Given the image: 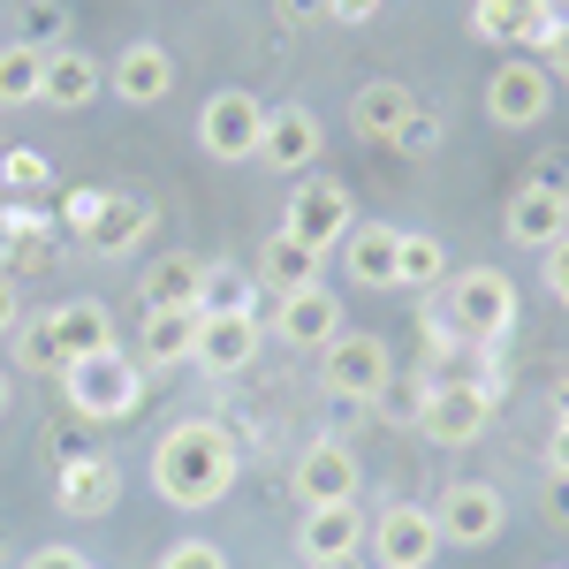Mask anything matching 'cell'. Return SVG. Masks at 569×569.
Segmentation results:
<instances>
[{
	"instance_id": "obj_30",
	"label": "cell",
	"mask_w": 569,
	"mask_h": 569,
	"mask_svg": "<svg viewBox=\"0 0 569 569\" xmlns=\"http://www.w3.org/2000/svg\"><path fill=\"white\" fill-rule=\"evenodd\" d=\"M395 152H402V160H433V152H440V114H426V107H418V114L395 130Z\"/></svg>"
},
{
	"instance_id": "obj_2",
	"label": "cell",
	"mask_w": 569,
	"mask_h": 569,
	"mask_svg": "<svg viewBox=\"0 0 569 569\" xmlns=\"http://www.w3.org/2000/svg\"><path fill=\"white\" fill-rule=\"evenodd\" d=\"M8 342H16V365H23V372H53V380H61L77 357L114 350V311L99 305V297H69V305L31 311Z\"/></svg>"
},
{
	"instance_id": "obj_39",
	"label": "cell",
	"mask_w": 569,
	"mask_h": 569,
	"mask_svg": "<svg viewBox=\"0 0 569 569\" xmlns=\"http://www.w3.org/2000/svg\"><path fill=\"white\" fill-rule=\"evenodd\" d=\"M547 517L569 525V471H547Z\"/></svg>"
},
{
	"instance_id": "obj_22",
	"label": "cell",
	"mask_w": 569,
	"mask_h": 569,
	"mask_svg": "<svg viewBox=\"0 0 569 569\" xmlns=\"http://www.w3.org/2000/svg\"><path fill=\"white\" fill-rule=\"evenodd\" d=\"M418 114V99H410V84H395V77H365V84L350 91V130L365 137V144H395V130Z\"/></svg>"
},
{
	"instance_id": "obj_5",
	"label": "cell",
	"mask_w": 569,
	"mask_h": 569,
	"mask_svg": "<svg viewBox=\"0 0 569 569\" xmlns=\"http://www.w3.org/2000/svg\"><path fill=\"white\" fill-rule=\"evenodd\" d=\"M357 228V198L350 182L335 176H297V198H289V213H281V236H297L311 259H327V251H342V236Z\"/></svg>"
},
{
	"instance_id": "obj_32",
	"label": "cell",
	"mask_w": 569,
	"mask_h": 569,
	"mask_svg": "<svg viewBox=\"0 0 569 569\" xmlns=\"http://www.w3.org/2000/svg\"><path fill=\"white\" fill-rule=\"evenodd\" d=\"M539 259H547V266H539V273H547V297L569 311V236H562V243H547Z\"/></svg>"
},
{
	"instance_id": "obj_29",
	"label": "cell",
	"mask_w": 569,
	"mask_h": 569,
	"mask_svg": "<svg viewBox=\"0 0 569 569\" xmlns=\"http://www.w3.org/2000/svg\"><path fill=\"white\" fill-rule=\"evenodd\" d=\"M440 273H448L440 236H402V243H395V289H433Z\"/></svg>"
},
{
	"instance_id": "obj_12",
	"label": "cell",
	"mask_w": 569,
	"mask_h": 569,
	"mask_svg": "<svg viewBox=\"0 0 569 569\" xmlns=\"http://www.w3.org/2000/svg\"><path fill=\"white\" fill-rule=\"evenodd\" d=\"M440 555V525L433 509H418V501H395L372 517V569H433Z\"/></svg>"
},
{
	"instance_id": "obj_20",
	"label": "cell",
	"mask_w": 569,
	"mask_h": 569,
	"mask_svg": "<svg viewBox=\"0 0 569 569\" xmlns=\"http://www.w3.org/2000/svg\"><path fill=\"white\" fill-rule=\"evenodd\" d=\"M297 555H305L311 569H319V562H350V555H365V509H357V501H335V509H305V517H297Z\"/></svg>"
},
{
	"instance_id": "obj_1",
	"label": "cell",
	"mask_w": 569,
	"mask_h": 569,
	"mask_svg": "<svg viewBox=\"0 0 569 569\" xmlns=\"http://www.w3.org/2000/svg\"><path fill=\"white\" fill-rule=\"evenodd\" d=\"M236 471H243V448L220 418H176L152 440V493L168 509H220L236 493Z\"/></svg>"
},
{
	"instance_id": "obj_36",
	"label": "cell",
	"mask_w": 569,
	"mask_h": 569,
	"mask_svg": "<svg viewBox=\"0 0 569 569\" xmlns=\"http://www.w3.org/2000/svg\"><path fill=\"white\" fill-rule=\"evenodd\" d=\"M23 569H91V555H84V547H39Z\"/></svg>"
},
{
	"instance_id": "obj_19",
	"label": "cell",
	"mask_w": 569,
	"mask_h": 569,
	"mask_svg": "<svg viewBox=\"0 0 569 569\" xmlns=\"http://www.w3.org/2000/svg\"><path fill=\"white\" fill-rule=\"evenodd\" d=\"M273 335H281L289 350H327V342L342 335V297H335L327 281H311V289H297V297H281Z\"/></svg>"
},
{
	"instance_id": "obj_25",
	"label": "cell",
	"mask_w": 569,
	"mask_h": 569,
	"mask_svg": "<svg viewBox=\"0 0 569 569\" xmlns=\"http://www.w3.org/2000/svg\"><path fill=\"white\" fill-rule=\"evenodd\" d=\"M198 319H206V311H144L137 357H144V365H190V350H198Z\"/></svg>"
},
{
	"instance_id": "obj_33",
	"label": "cell",
	"mask_w": 569,
	"mask_h": 569,
	"mask_svg": "<svg viewBox=\"0 0 569 569\" xmlns=\"http://www.w3.org/2000/svg\"><path fill=\"white\" fill-rule=\"evenodd\" d=\"M539 61H547L555 84H569V16H555V31H547V46H539Z\"/></svg>"
},
{
	"instance_id": "obj_24",
	"label": "cell",
	"mask_w": 569,
	"mask_h": 569,
	"mask_svg": "<svg viewBox=\"0 0 569 569\" xmlns=\"http://www.w3.org/2000/svg\"><path fill=\"white\" fill-rule=\"evenodd\" d=\"M395 243H402V228H388V220H365L342 236V266L357 289H395Z\"/></svg>"
},
{
	"instance_id": "obj_23",
	"label": "cell",
	"mask_w": 569,
	"mask_h": 569,
	"mask_svg": "<svg viewBox=\"0 0 569 569\" xmlns=\"http://www.w3.org/2000/svg\"><path fill=\"white\" fill-rule=\"evenodd\" d=\"M91 99H107V69L91 53H77V46L46 53V107L53 114H84Z\"/></svg>"
},
{
	"instance_id": "obj_43",
	"label": "cell",
	"mask_w": 569,
	"mask_h": 569,
	"mask_svg": "<svg viewBox=\"0 0 569 569\" xmlns=\"http://www.w3.org/2000/svg\"><path fill=\"white\" fill-rule=\"evenodd\" d=\"M555 402H562V418H569V380H562V395H555Z\"/></svg>"
},
{
	"instance_id": "obj_7",
	"label": "cell",
	"mask_w": 569,
	"mask_h": 569,
	"mask_svg": "<svg viewBox=\"0 0 569 569\" xmlns=\"http://www.w3.org/2000/svg\"><path fill=\"white\" fill-rule=\"evenodd\" d=\"M319 388L342 395V402H380V395L395 388V357L380 335H335L327 350H319Z\"/></svg>"
},
{
	"instance_id": "obj_28",
	"label": "cell",
	"mask_w": 569,
	"mask_h": 569,
	"mask_svg": "<svg viewBox=\"0 0 569 569\" xmlns=\"http://www.w3.org/2000/svg\"><path fill=\"white\" fill-rule=\"evenodd\" d=\"M0 107H46V46H0Z\"/></svg>"
},
{
	"instance_id": "obj_37",
	"label": "cell",
	"mask_w": 569,
	"mask_h": 569,
	"mask_svg": "<svg viewBox=\"0 0 569 569\" xmlns=\"http://www.w3.org/2000/svg\"><path fill=\"white\" fill-rule=\"evenodd\" d=\"M380 8H388V0H327V16H335V23H372Z\"/></svg>"
},
{
	"instance_id": "obj_38",
	"label": "cell",
	"mask_w": 569,
	"mask_h": 569,
	"mask_svg": "<svg viewBox=\"0 0 569 569\" xmlns=\"http://www.w3.org/2000/svg\"><path fill=\"white\" fill-rule=\"evenodd\" d=\"M16 327H23V297H16V281L0 273V342H8Z\"/></svg>"
},
{
	"instance_id": "obj_31",
	"label": "cell",
	"mask_w": 569,
	"mask_h": 569,
	"mask_svg": "<svg viewBox=\"0 0 569 569\" xmlns=\"http://www.w3.org/2000/svg\"><path fill=\"white\" fill-rule=\"evenodd\" d=\"M152 569H228V555H220L213 539H176V547H168Z\"/></svg>"
},
{
	"instance_id": "obj_10",
	"label": "cell",
	"mask_w": 569,
	"mask_h": 569,
	"mask_svg": "<svg viewBox=\"0 0 569 569\" xmlns=\"http://www.w3.org/2000/svg\"><path fill=\"white\" fill-rule=\"evenodd\" d=\"M433 525H440V547H493L501 525H509V501L486 479H456L433 501Z\"/></svg>"
},
{
	"instance_id": "obj_18",
	"label": "cell",
	"mask_w": 569,
	"mask_h": 569,
	"mask_svg": "<svg viewBox=\"0 0 569 569\" xmlns=\"http://www.w3.org/2000/svg\"><path fill=\"white\" fill-rule=\"evenodd\" d=\"M509 243L517 251H547V243H562L569 236V190L562 182H525L517 198H509Z\"/></svg>"
},
{
	"instance_id": "obj_17",
	"label": "cell",
	"mask_w": 569,
	"mask_h": 569,
	"mask_svg": "<svg viewBox=\"0 0 569 569\" xmlns=\"http://www.w3.org/2000/svg\"><path fill=\"white\" fill-rule=\"evenodd\" d=\"M471 31L486 46H509V53H539L555 31V8L547 0H471Z\"/></svg>"
},
{
	"instance_id": "obj_27",
	"label": "cell",
	"mask_w": 569,
	"mask_h": 569,
	"mask_svg": "<svg viewBox=\"0 0 569 569\" xmlns=\"http://www.w3.org/2000/svg\"><path fill=\"white\" fill-rule=\"evenodd\" d=\"M259 281L273 289V297H297V289L319 281V259H311L297 236H281V228H273V236L259 243Z\"/></svg>"
},
{
	"instance_id": "obj_13",
	"label": "cell",
	"mask_w": 569,
	"mask_h": 569,
	"mask_svg": "<svg viewBox=\"0 0 569 569\" xmlns=\"http://www.w3.org/2000/svg\"><path fill=\"white\" fill-rule=\"evenodd\" d=\"M357 456L342 440H311L305 456H297V471H289V493H297V509H335V501H357Z\"/></svg>"
},
{
	"instance_id": "obj_8",
	"label": "cell",
	"mask_w": 569,
	"mask_h": 569,
	"mask_svg": "<svg viewBox=\"0 0 569 569\" xmlns=\"http://www.w3.org/2000/svg\"><path fill=\"white\" fill-rule=\"evenodd\" d=\"M259 137H266V99L251 84H228L198 107V144L213 160H228V168L236 160H259Z\"/></svg>"
},
{
	"instance_id": "obj_11",
	"label": "cell",
	"mask_w": 569,
	"mask_h": 569,
	"mask_svg": "<svg viewBox=\"0 0 569 569\" xmlns=\"http://www.w3.org/2000/svg\"><path fill=\"white\" fill-rule=\"evenodd\" d=\"M259 342H266L259 311H206V319H198V350H190V365H198L206 380H236V372H251Z\"/></svg>"
},
{
	"instance_id": "obj_6",
	"label": "cell",
	"mask_w": 569,
	"mask_h": 569,
	"mask_svg": "<svg viewBox=\"0 0 569 569\" xmlns=\"http://www.w3.org/2000/svg\"><path fill=\"white\" fill-rule=\"evenodd\" d=\"M555 114V77L539 53H509L493 77H486V122L493 130H539Z\"/></svg>"
},
{
	"instance_id": "obj_9",
	"label": "cell",
	"mask_w": 569,
	"mask_h": 569,
	"mask_svg": "<svg viewBox=\"0 0 569 569\" xmlns=\"http://www.w3.org/2000/svg\"><path fill=\"white\" fill-rule=\"evenodd\" d=\"M493 402H501V395H486V388H426V380H418L410 426L433 440V448H471V440L493 426Z\"/></svg>"
},
{
	"instance_id": "obj_35",
	"label": "cell",
	"mask_w": 569,
	"mask_h": 569,
	"mask_svg": "<svg viewBox=\"0 0 569 569\" xmlns=\"http://www.w3.org/2000/svg\"><path fill=\"white\" fill-rule=\"evenodd\" d=\"M61 213H69V228H77V236H84L91 220L107 213V190H69V206H61Z\"/></svg>"
},
{
	"instance_id": "obj_4",
	"label": "cell",
	"mask_w": 569,
	"mask_h": 569,
	"mask_svg": "<svg viewBox=\"0 0 569 569\" xmlns=\"http://www.w3.org/2000/svg\"><path fill=\"white\" fill-rule=\"evenodd\" d=\"M448 327L463 335V342H501L509 327H517V281L501 273V266H463L456 281H448Z\"/></svg>"
},
{
	"instance_id": "obj_21",
	"label": "cell",
	"mask_w": 569,
	"mask_h": 569,
	"mask_svg": "<svg viewBox=\"0 0 569 569\" xmlns=\"http://www.w3.org/2000/svg\"><path fill=\"white\" fill-rule=\"evenodd\" d=\"M206 273H213L206 259L168 251V259H152L137 273V305L144 311H206Z\"/></svg>"
},
{
	"instance_id": "obj_42",
	"label": "cell",
	"mask_w": 569,
	"mask_h": 569,
	"mask_svg": "<svg viewBox=\"0 0 569 569\" xmlns=\"http://www.w3.org/2000/svg\"><path fill=\"white\" fill-rule=\"evenodd\" d=\"M319 569H365V562H357V555H350V562H319Z\"/></svg>"
},
{
	"instance_id": "obj_26",
	"label": "cell",
	"mask_w": 569,
	"mask_h": 569,
	"mask_svg": "<svg viewBox=\"0 0 569 569\" xmlns=\"http://www.w3.org/2000/svg\"><path fill=\"white\" fill-rule=\"evenodd\" d=\"M152 236V206H137V198H107V213L84 228V251H99V259H122V251H137Z\"/></svg>"
},
{
	"instance_id": "obj_14",
	"label": "cell",
	"mask_w": 569,
	"mask_h": 569,
	"mask_svg": "<svg viewBox=\"0 0 569 569\" xmlns=\"http://www.w3.org/2000/svg\"><path fill=\"white\" fill-rule=\"evenodd\" d=\"M107 91H114L122 107H160V99L176 91V53H168L160 39L122 46V53L107 61Z\"/></svg>"
},
{
	"instance_id": "obj_16",
	"label": "cell",
	"mask_w": 569,
	"mask_h": 569,
	"mask_svg": "<svg viewBox=\"0 0 569 569\" xmlns=\"http://www.w3.org/2000/svg\"><path fill=\"white\" fill-rule=\"evenodd\" d=\"M114 501H122V471L107 456H91V448L61 456V479H53V509L61 517H107Z\"/></svg>"
},
{
	"instance_id": "obj_3",
	"label": "cell",
	"mask_w": 569,
	"mask_h": 569,
	"mask_svg": "<svg viewBox=\"0 0 569 569\" xmlns=\"http://www.w3.org/2000/svg\"><path fill=\"white\" fill-rule=\"evenodd\" d=\"M61 402H69L77 418H91V426H122L137 402H144V365L122 357V342H114V350H91L61 372Z\"/></svg>"
},
{
	"instance_id": "obj_44",
	"label": "cell",
	"mask_w": 569,
	"mask_h": 569,
	"mask_svg": "<svg viewBox=\"0 0 569 569\" xmlns=\"http://www.w3.org/2000/svg\"><path fill=\"white\" fill-rule=\"evenodd\" d=\"M91 569H99V562H91Z\"/></svg>"
},
{
	"instance_id": "obj_34",
	"label": "cell",
	"mask_w": 569,
	"mask_h": 569,
	"mask_svg": "<svg viewBox=\"0 0 569 569\" xmlns=\"http://www.w3.org/2000/svg\"><path fill=\"white\" fill-rule=\"evenodd\" d=\"M0 176L16 182V190H46V160H39V152H8V160H0Z\"/></svg>"
},
{
	"instance_id": "obj_40",
	"label": "cell",
	"mask_w": 569,
	"mask_h": 569,
	"mask_svg": "<svg viewBox=\"0 0 569 569\" xmlns=\"http://www.w3.org/2000/svg\"><path fill=\"white\" fill-rule=\"evenodd\" d=\"M547 471H569V418H555V433H547Z\"/></svg>"
},
{
	"instance_id": "obj_15",
	"label": "cell",
	"mask_w": 569,
	"mask_h": 569,
	"mask_svg": "<svg viewBox=\"0 0 569 569\" xmlns=\"http://www.w3.org/2000/svg\"><path fill=\"white\" fill-rule=\"evenodd\" d=\"M319 144H327V130H319V114H311L305 99H297V107H266L259 168H273V176H305L311 160H319Z\"/></svg>"
},
{
	"instance_id": "obj_41",
	"label": "cell",
	"mask_w": 569,
	"mask_h": 569,
	"mask_svg": "<svg viewBox=\"0 0 569 569\" xmlns=\"http://www.w3.org/2000/svg\"><path fill=\"white\" fill-rule=\"evenodd\" d=\"M8 402H16V380H8V365H0V418H8Z\"/></svg>"
}]
</instances>
